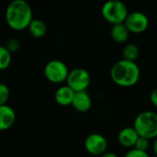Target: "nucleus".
I'll return each instance as SVG.
<instances>
[{
	"instance_id": "1",
	"label": "nucleus",
	"mask_w": 157,
	"mask_h": 157,
	"mask_svg": "<svg viewBox=\"0 0 157 157\" xmlns=\"http://www.w3.org/2000/svg\"><path fill=\"white\" fill-rule=\"evenodd\" d=\"M5 17L9 28L17 31L23 30L33 19L31 6L25 0H14L6 6Z\"/></svg>"
},
{
	"instance_id": "2",
	"label": "nucleus",
	"mask_w": 157,
	"mask_h": 157,
	"mask_svg": "<svg viewBox=\"0 0 157 157\" xmlns=\"http://www.w3.org/2000/svg\"><path fill=\"white\" fill-rule=\"evenodd\" d=\"M141 71L138 64L121 59L113 64L110 69L112 81L122 87H130L136 85L140 79Z\"/></svg>"
},
{
	"instance_id": "3",
	"label": "nucleus",
	"mask_w": 157,
	"mask_h": 157,
	"mask_svg": "<svg viewBox=\"0 0 157 157\" xmlns=\"http://www.w3.org/2000/svg\"><path fill=\"white\" fill-rule=\"evenodd\" d=\"M133 128L139 137L148 140L157 138V114L153 111H144L134 120Z\"/></svg>"
},
{
	"instance_id": "4",
	"label": "nucleus",
	"mask_w": 157,
	"mask_h": 157,
	"mask_svg": "<svg viewBox=\"0 0 157 157\" xmlns=\"http://www.w3.org/2000/svg\"><path fill=\"white\" fill-rule=\"evenodd\" d=\"M101 14L104 19L113 26L124 23L129 12L127 6L121 1L110 0L102 6Z\"/></svg>"
},
{
	"instance_id": "5",
	"label": "nucleus",
	"mask_w": 157,
	"mask_h": 157,
	"mask_svg": "<svg viewBox=\"0 0 157 157\" xmlns=\"http://www.w3.org/2000/svg\"><path fill=\"white\" fill-rule=\"evenodd\" d=\"M69 74L67 65L61 60L53 59L44 66V75L48 81L53 84H61L66 81Z\"/></svg>"
},
{
	"instance_id": "6",
	"label": "nucleus",
	"mask_w": 157,
	"mask_h": 157,
	"mask_svg": "<svg viewBox=\"0 0 157 157\" xmlns=\"http://www.w3.org/2000/svg\"><path fill=\"white\" fill-rule=\"evenodd\" d=\"M66 83V86H68L75 93L86 91V88L90 85V75L84 68H75L69 71Z\"/></svg>"
},
{
	"instance_id": "7",
	"label": "nucleus",
	"mask_w": 157,
	"mask_h": 157,
	"mask_svg": "<svg viewBox=\"0 0 157 157\" xmlns=\"http://www.w3.org/2000/svg\"><path fill=\"white\" fill-rule=\"evenodd\" d=\"M130 33H143L149 26L148 17L141 11H133L128 14L124 23Z\"/></svg>"
},
{
	"instance_id": "8",
	"label": "nucleus",
	"mask_w": 157,
	"mask_h": 157,
	"mask_svg": "<svg viewBox=\"0 0 157 157\" xmlns=\"http://www.w3.org/2000/svg\"><path fill=\"white\" fill-rule=\"evenodd\" d=\"M108 142L99 133H91L85 140V149L94 156H101L107 152Z\"/></svg>"
},
{
	"instance_id": "9",
	"label": "nucleus",
	"mask_w": 157,
	"mask_h": 157,
	"mask_svg": "<svg viewBox=\"0 0 157 157\" xmlns=\"http://www.w3.org/2000/svg\"><path fill=\"white\" fill-rule=\"evenodd\" d=\"M138 139L139 135L133 127L123 128L118 134L119 144L125 148H133Z\"/></svg>"
},
{
	"instance_id": "10",
	"label": "nucleus",
	"mask_w": 157,
	"mask_h": 157,
	"mask_svg": "<svg viewBox=\"0 0 157 157\" xmlns=\"http://www.w3.org/2000/svg\"><path fill=\"white\" fill-rule=\"evenodd\" d=\"M72 106L78 112H86L92 107V99L86 91L75 93Z\"/></svg>"
},
{
	"instance_id": "11",
	"label": "nucleus",
	"mask_w": 157,
	"mask_h": 157,
	"mask_svg": "<svg viewBox=\"0 0 157 157\" xmlns=\"http://www.w3.org/2000/svg\"><path fill=\"white\" fill-rule=\"evenodd\" d=\"M16 121L15 110L6 105L0 106V131H6L10 129Z\"/></svg>"
},
{
	"instance_id": "12",
	"label": "nucleus",
	"mask_w": 157,
	"mask_h": 157,
	"mask_svg": "<svg viewBox=\"0 0 157 157\" xmlns=\"http://www.w3.org/2000/svg\"><path fill=\"white\" fill-rule=\"evenodd\" d=\"M75 92L68 86H62L55 91L54 99L56 103L60 106H70L72 105Z\"/></svg>"
},
{
	"instance_id": "13",
	"label": "nucleus",
	"mask_w": 157,
	"mask_h": 157,
	"mask_svg": "<svg viewBox=\"0 0 157 157\" xmlns=\"http://www.w3.org/2000/svg\"><path fill=\"white\" fill-rule=\"evenodd\" d=\"M129 35H130V32L123 23L113 25L110 29L111 39L119 44L125 43L129 39Z\"/></svg>"
},
{
	"instance_id": "14",
	"label": "nucleus",
	"mask_w": 157,
	"mask_h": 157,
	"mask_svg": "<svg viewBox=\"0 0 157 157\" xmlns=\"http://www.w3.org/2000/svg\"><path fill=\"white\" fill-rule=\"evenodd\" d=\"M29 31L30 35L33 38L36 39H40L44 37V35L47 32V26L45 22L41 19H32L31 22L29 23Z\"/></svg>"
},
{
	"instance_id": "15",
	"label": "nucleus",
	"mask_w": 157,
	"mask_h": 157,
	"mask_svg": "<svg viewBox=\"0 0 157 157\" xmlns=\"http://www.w3.org/2000/svg\"><path fill=\"white\" fill-rule=\"evenodd\" d=\"M138 56H139V48L134 43H128L124 46L122 51L123 60L136 63Z\"/></svg>"
},
{
	"instance_id": "16",
	"label": "nucleus",
	"mask_w": 157,
	"mask_h": 157,
	"mask_svg": "<svg viewBox=\"0 0 157 157\" xmlns=\"http://www.w3.org/2000/svg\"><path fill=\"white\" fill-rule=\"evenodd\" d=\"M12 60V53H10L5 46H0V70L6 69Z\"/></svg>"
},
{
	"instance_id": "17",
	"label": "nucleus",
	"mask_w": 157,
	"mask_h": 157,
	"mask_svg": "<svg viewBox=\"0 0 157 157\" xmlns=\"http://www.w3.org/2000/svg\"><path fill=\"white\" fill-rule=\"evenodd\" d=\"M10 96V91L8 86L4 84L0 83V106L2 105H6Z\"/></svg>"
},
{
	"instance_id": "18",
	"label": "nucleus",
	"mask_w": 157,
	"mask_h": 157,
	"mask_svg": "<svg viewBox=\"0 0 157 157\" xmlns=\"http://www.w3.org/2000/svg\"><path fill=\"white\" fill-rule=\"evenodd\" d=\"M5 47L7 49V51H8L10 53L16 52L19 49V47H20V42H19V40H18L17 39H16V38H10V39H8V40H6Z\"/></svg>"
},
{
	"instance_id": "19",
	"label": "nucleus",
	"mask_w": 157,
	"mask_h": 157,
	"mask_svg": "<svg viewBox=\"0 0 157 157\" xmlns=\"http://www.w3.org/2000/svg\"><path fill=\"white\" fill-rule=\"evenodd\" d=\"M149 146H150V140L143 138V137H139L133 148L139 151L147 152V150L149 149Z\"/></svg>"
},
{
	"instance_id": "20",
	"label": "nucleus",
	"mask_w": 157,
	"mask_h": 157,
	"mask_svg": "<svg viewBox=\"0 0 157 157\" xmlns=\"http://www.w3.org/2000/svg\"><path fill=\"white\" fill-rule=\"evenodd\" d=\"M124 157H150L149 155L147 154V152H143V151H139L136 150L134 148H132L131 150H129Z\"/></svg>"
},
{
	"instance_id": "21",
	"label": "nucleus",
	"mask_w": 157,
	"mask_h": 157,
	"mask_svg": "<svg viewBox=\"0 0 157 157\" xmlns=\"http://www.w3.org/2000/svg\"><path fill=\"white\" fill-rule=\"evenodd\" d=\"M150 100H151V103L157 108V87L152 91L151 96H150Z\"/></svg>"
},
{
	"instance_id": "22",
	"label": "nucleus",
	"mask_w": 157,
	"mask_h": 157,
	"mask_svg": "<svg viewBox=\"0 0 157 157\" xmlns=\"http://www.w3.org/2000/svg\"><path fill=\"white\" fill-rule=\"evenodd\" d=\"M99 157H119L116 154L114 153H111V152H106L104 155H102L101 156Z\"/></svg>"
},
{
	"instance_id": "23",
	"label": "nucleus",
	"mask_w": 157,
	"mask_h": 157,
	"mask_svg": "<svg viewBox=\"0 0 157 157\" xmlns=\"http://www.w3.org/2000/svg\"><path fill=\"white\" fill-rule=\"evenodd\" d=\"M153 152L155 154V156H157V138L155 139L153 144Z\"/></svg>"
},
{
	"instance_id": "24",
	"label": "nucleus",
	"mask_w": 157,
	"mask_h": 157,
	"mask_svg": "<svg viewBox=\"0 0 157 157\" xmlns=\"http://www.w3.org/2000/svg\"><path fill=\"white\" fill-rule=\"evenodd\" d=\"M153 157H157V156H153Z\"/></svg>"
}]
</instances>
